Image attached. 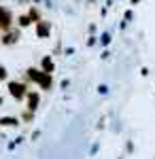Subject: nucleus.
Masks as SVG:
<instances>
[{"instance_id": "1", "label": "nucleus", "mask_w": 155, "mask_h": 159, "mask_svg": "<svg viewBox=\"0 0 155 159\" xmlns=\"http://www.w3.org/2000/svg\"><path fill=\"white\" fill-rule=\"evenodd\" d=\"M26 79H28L30 83L40 85V89H45V91H49L51 85H53L51 72H45L43 68H28V70H26Z\"/></svg>"}, {"instance_id": "2", "label": "nucleus", "mask_w": 155, "mask_h": 159, "mask_svg": "<svg viewBox=\"0 0 155 159\" xmlns=\"http://www.w3.org/2000/svg\"><path fill=\"white\" fill-rule=\"evenodd\" d=\"M7 89H9V93H11L15 100H26V96H28V85L26 83H19V81H9L7 83Z\"/></svg>"}, {"instance_id": "3", "label": "nucleus", "mask_w": 155, "mask_h": 159, "mask_svg": "<svg viewBox=\"0 0 155 159\" xmlns=\"http://www.w3.org/2000/svg\"><path fill=\"white\" fill-rule=\"evenodd\" d=\"M13 24H15V19H13L11 9L0 7V32H9V30H13Z\"/></svg>"}, {"instance_id": "4", "label": "nucleus", "mask_w": 155, "mask_h": 159, "mask_svg": "<svg viewBox=\"0 0 155 159\" xmlns=\"http://www.w3.org/2000/svg\"><path fill=\"white\" fill-rule=\"evenodd\" d=\"M49 34H51V24L45 21V19L36 21V36L38 38H49Z\"/></svg>"}, {"instance_id": "5", "label": "nucleus", "mask_w": 155, "mask_h": 159, "mask_svg": "<svg viewBox=\"0 0 155 159\" xmlns=\"http://www.w3.org/2000/svg\"><path fill=\"white\" fill-rule=\"evenodd\" d=\"M26 100H28V106H26V108L32 110V112H34V110L38 108V104H40V96H38V91H28Z\"/></svg>"}, {"instance_id": "6", "label": "nucleus", "mask_w": 155, "mask_h": 159, "mask_svg": "<svg viewBox=\"0 0 155 159\" xmlns=\"http://www.w3.org/2000/svg\"><path fill=\"white\" fill-rule=\"evenodd\" d=\"M19 36H21V32L19 30H9V32H4V36H2V45H15L17 40H19Z\"/></svg>"}, {"instance_id": "7", "label": "nucleus", "mask_w": 155, "mask_h": 159, "mask_svg": "<svg viewBox=\"0 0 155 159\" xmlns=\"http://www.w3.org/2000/svg\"><path fill=\"white\" fill-rule=\"evenodd\" d=\"M0 125L2 127H17L19 125V119L17 117H2L0 119Z\"/></svg>"}, {"instance_id": "8", "label": "nucleus", "mask_w": 155, "mask_h": 159, "mask_svg": "<svg viewBox=\"0 0 155 159\" xmlns=\"http://www.w3.org/2000/svg\"><path fill=\"white\" fill-rule=\"evenodd\" d=\"M40 68L45 70V72H53V68H55V64H53V60L51 57H43V61H40Z\"/></svg>"}, {"instance_id": "9", "label": "nucleus", "mask_w": 155, "mask_h": 159, "mask_svg": "<svg viewBox=\"0 0 155 159\" xmlns=\"http://www.w3.org/2000/svg\"><path fill=\"white\" fill-rule=\"evenodd\" d=\"M17 24H19V28H28V25H32L34 21H32L30 15L26 13V15H19V17H17Z\"/></svg>"}, {"instance_id": "10", "label": "nucleus", "mask_w": 155, "mask_h": 159, "mask_svg": "<svg viewBox=\"0 0 155 159\" xmlns=\"http://www.w3.org/2000/svg\"><path fill=\"white\" fill-rule=\"evenodd\" d=\"M28 15H30V19H32V21H40V11H38V9H36V7H30V11H28Z\"/></svg>"}, {"instance_id": "11", "label": "nucleus", "mask_w": 155, "mask_h": 159, "mask_svg": "<svg viewBox=\"0 0 155 159\" xmlns=\"http://www.w3.org/2000/svg\"><path fill=\"white\" fill-rule=\"evenodd\" d=\"M21 119H24L26 123H30V121H32V119H34V112H32V110H26L24 115H21Z\"/></svg>"}, {"instance_id": "12", "label": "nucleus", "mask_w": 155, "mask_h": 159, "mask_svg": "<svg viewBox=\"0 0 155 159\" xmlns=\"http://www.w3.org/2000/svg\"><path fill=\"white\" fill-rule=\"evenodd\" d=\"M7 76H9V74H7V68L0 66V81H7Z\"/></svg>"}, {"instance_id": "13", "label": "nucleus", "mask_w": 155, "mask_h": 159, "mask_svg": "<svg viewBox=\"0 0 155 159\" xmlns=\"http://www.w3.org/2000/svg\"><path fill=\"white\" fill-rule=\"evenodd\" d=\"M0 106H2V98H0Z\"/></svg>"}]
</instances>
